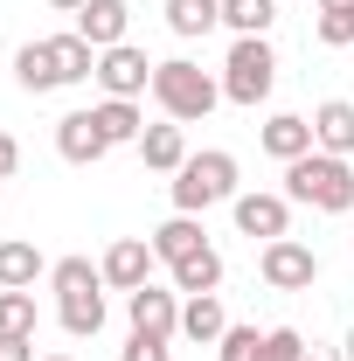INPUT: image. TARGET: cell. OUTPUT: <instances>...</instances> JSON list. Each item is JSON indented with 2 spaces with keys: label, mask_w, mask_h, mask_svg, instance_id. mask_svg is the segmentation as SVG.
Masks as SVG:
<instances>
[{
  "label": "cell",
  "mask_w": 354,
  "mask_h": 361,
  "mask_svg": "<svg viewBox=\"0 0 354 361\" xmlns=\"http://www.w3.org/2000/svg\"><path fill=\"white\" fill-rule=\"evenodd\" d=\"M285 202L319 209V216H348L354 209V167L341 160V153H319V146H312L306 160L285 167Z\"/></svg>",
  "instance_id": "6da1fadb"
},
{
  "label": "cell",
  "mask_w": 354,
  "mask_h": 361,
  "mask_svg": "<svg viewBox=\"0 0 354 361\" xmlns=\"http://www.w3.org/2000/svg\"><path fill=\"white\" fill-rule=\"evenodd\" d=\"M49 285H56V319H63V334L90 341V334L104 326V271L90 264V257H56V264H49Z\"/></svg>",
  "instance_id": "7a4b0ae2"
},
{
  "label": "cell",
  "mask_w": 354,
  "mask_h": 361,
  "mask_svg": "<svg viewBox=\"0 0 354 361\" xmlns=\"http://www.w3.org/2000/svg\"><path fill=\"white\" fill-rule=\"evenodd\" d=\"M153 104H160L174 126H195V118H209V111L222 104V84L202 70V63L167 56V63H153Z\"/></svg>",
  "instance_id": "3957f363"
},
{
  "label": "cell",
  "mask_w": 354,
  "mask_h": 361,
  "mask_svg": "<svg viewBox=\"0 0 354 361\" xmlns=\"http://www.w3.org/2000/svg\"><path fill=\"white\" fill-rule=\"evenodd\" d=\"M167 195H174V216H202V209H216V202H236L243 188H236V153H188L181 160V174L167 180Z\"/></svg>",
  "instance_id": "277c9868"
},
{
  "label": "cell",
  "mask_w": 354,
  "mask_h": 361,
  "mask_svg": "<svg viewBox=\"0 0 354 361\" xmlns=\"http://www.w3.org/2000/svg\"><path fill=\"white\" fill-rule=\"evenodd\" d=\"M278 84V56H271V35H236L229 56H222V97L229 104H243V111H257Z\"/></svg>",
  "instance_id": "5b68a950"
},
{
  "label": "cell",
  "mask_w": 354,
  "mask_h": 361,
  "mask_svg": "<svg viewBox=\"0 0 354 361\" xmlns=\"http://www.w3.org/2000/svg\"><path fill=\"white\" fill-rule=\"evenodd\" d=\"M257 271H264L271 292H306L312 278H319V250H312V243H299V236H278V243H264Z\"/></svg>",
  "instance_id": "8992f818"
},
{
  "label": "cell",
  "mask_w": 354,
  "mask_h": 361,
  "mask_svg": "<svg viewBox=\"0 0 354 361\" xmlns=\"http://www.w3.org/2000/svg\"><path fill=\"white\" fill-rule=\"evenodd\" d=\"M153 236H118L104 257H97V271H104V285L111 292H139V285H153Z\"/></svg>",
  "instance_id": "52a82bcc"
},
{
  "label": "cell",
  "mask_w": 354,
  "mask_h": 361,
  "mask_svg": "<svg viewBox=\"0 0 354 361\" xmlns=\"http://www.w3.org/2000/svg\"><path fill=\"white\" fill-rule=\"evenodd\" d=\"M126 313H133V334L174 341L181 334V292L174 285H139V292H126Z\"/></svg>",
  "instance_id": "ba28073f"
},
{
  "label": "cell",
  "mask_w": 354,
  "mask_h": 361,
  "mask_svg": "<svg viewBox=\"0 0 354 361\" xmlns=\"http://www.w3.org/2000/svg\"><path fill=\"white\" fill-rule=\"evenodd\" d=\"M97 84H104V97H139V90H153V63H146V49H133V42L97 49Z\"/></svg>",
  "instance_id": "9c48e42d"
},
{
  "label": "cell",
  "mask_w": 354,
  "mask_h": 361,
  "mask_svg": "<svg viewBox=\"0 0 354 361\" xmlns=\"http://www.w3.org/2000/svg\"><path fill=\"white\" fill-rule=\"evenodd\" d=\"M229 216H236L243 236H257V243L292 236V202H285V195H236V202H229Z\"/></svg>",
  "instance_id": "30bf717a"
},
{
  "label": "cell",
  "mask_w": 354,
  "mask_h": 361,
  "mask_svg": "<svg viewBox=\"0 0 354 361\" xmlns=\"http://www.w3.org/2000/svg\"><path fill=\"white\" fill-rule=\"evenodd\" d=\"M56 153H63L70 167H97V160L111 153V139L97 133L90 111H63V118H56Z\"/></svg>",
  "instance_id": "8fae6325"
},
{
  "label": "cell",
  "mask_w": 354,
  "mask_h": 361,
  "mask_svg": "<svg viewBox=\"0 0 354 361\" xmlns=\"http://www.w3.org/2000/svg\"><path fill=\"white\" fill-rule=\"evenodd\" d=\"M257 146H264L271 160L292 167V160H306V153H312V118H299V111H271L264 133H257Z\"/></svg>",
  "instance_id": "7c38bea8"
},
{
  "label": "cell",
  "mask_w": 354,
  "mask_h": 361,
  "mask_svg": "<svg viewBox=\"0 0 354 361\" xmlns=\"http://www.w3.org/2000/svg\"><path fill=\"white\" fill-rule=\"evenodd\" d=\"M126 21H133L126 0H84V7H77V35H84L90 49H118L126 42Z\"/></svg>",
  "instance_id": "4fadbf2b"
},
{
  "label": "cell",
  "mask_w": 354,
  "mask_h": 361,
  "mask_svg": "<svg viewBox=\"0 0 354 361\" xmlns=\"http://www.w3.org/2000/svg\"><path fill=\"white\" fill-rule=\"evenodd\" d=\"M222 334H229V313H222L216 292H202V299H181V341H195V348H216Z\"/></svg>",
  "instance_id": "5bb4252c"
},
{
  "label": "cell",
  "mask_w": 354,
  "mask_h": 361,
  "mask_svg": "<svg viewBox=\"0 0 354 361\" xmlns=\"http://www.w3.org/2000/svg\"><path fill=\"white\" fill-rule=\"evenodd\" d=\"M312 146H319V153H341V160L354 153V104L348 97H326V104L312 111Z\"/></svg>",
  "instance_id": "9a60e30c"
},
{
  "label": "cell",
  "mask_w": 354,
  "mask_h": 361,
  "mask_svg": "<svg viewBox=\"0 0 354 361\" xmlns=\"http://www.w3.org/2000/svg\"><path fill=\"white\" fill-rule=\"evenodd\" d=\"M139 160H146L153 174H181V160H188V133H181L174 118L146 126V133H139Z\"/></svg>",
  "instance_id": "2e32d148"
},
{
  "label": "cell",
  "mask_w": 354,
  "mask_h": 361,
  "mask_svg": "<svg viewBox=\"0 0 354 361\" xmlns=\"http://www.w3.org/2000/svg\"><path fill=\"white\" fill-rule=\"evenodd\" d=\"M42 250L28 243V236H7L0 243V292H35V278H42Z\"/></svg>",
  "instance_id": "e0dca14e"
},
{
  "label": "cell",
  "mask_w": 354,
  "mask_h": 361,
  "mask_svg": "<svg viewBox=\"0 0 354 361\" xmlns=\"http://www.w3.org/2000/svg\"><path fill=\"white\" fill-rule=\"evenodd\" d=\"M202 243H209L202 216H167V223L153 229V257H160V264H181V257H195Z\"/></svg>",
  "instance_id": "ac0fdd59"
},
{
  "label": "cell",
  "mask_w": 354,
  "mask_h": 361,
  "mask_svg": "<svg viewBox=\"0 0 354 361\" xmlns=\"http://www.w3.org/2000/svg\"><path fill=\"white\" fill-rule=\"evenodd\" d=\"M167 271H174V292H181V299H202V292H216V285H222V250H216V243H202L195 257H181V264H167Z\"/></svg>",
  "instance_id": "d6986e66"
},
{
  "label": "cell",
  "mask_w": 354,
  "mask_h": 361,
  "mask_svg": "<svg viewBox=\"0 0 354 361\" xmlns=\"http://www.w3.org/2000/svg\"><path fill=\"white\" fill-rule=\"evenodd\" d=\"M90 118H97V133L111 139V146H139V133H146L139 97H104V104H90Z\"/></svg>",
  "instance_id": "ffe728a7"
},
{
  "label": "cell",
  "mask_w": 354,
  "mask_h": 361,
  "mask_svg": "<svg viewBox=\"0 0 354 361\" xmlns=\"http://www.w3.org/2000/svg\"><path fill=\"white\" fill-rule=\"evenodd\" d=\"M160 14H167V28H174L181 42H195V35L222 28V0H160Z\"/></svg>",
  "instance_id": "44dd1931"
},
{
  "label": "cell",
  "mask_w": 354,
  "mask_h": 361,
  "mask_svg": "<svg viewBox=\"0 0 354 361\" xmlns=\"http://www.w3.org/2000/svg\"><path fill=\"white\" fill-rule=\"evenodd\" d=\"M49 56H56V84H84V77H97V49L70 28V35H49Z\"/></svg>",
  "instance_id": "7402d4cb"
},
{
  "label": "cell",
  "mask_w": 354,
  "mask_h": 361,
  "mask_svg": "<svg viewBox=\"0 0 354 361\" xmlns=\"http://www.w3.org/2000/svg\"><path fill=\"white\" fill-rule=\"evenodd\" d=\"M14 84H21V90H35V97H42V90H63V84H56V56H49V35H42V42H21V49H14Z\"/></svg>",
  "instance_id": "603a6c76"
},
{
  "label": "cell",
  "mask_w": 354,
  "mask_h": 361,
  "mask_svg": "<svg viewBox=\"0 0 354 361\" xmlns=\"http://www.w3.org/2000/svg\"><path fill=\"white\" fill-rule=\"evenodd\" d=\"M271 21H278V0H222V28L236 35H271Z\"/></svg>",
  "instance_id": "cb8c5ba5"
},
{
  "label": "cell",
  "mask_w": 354,
  "mask_h": 361,
  "mask_svg": "<svg viewBox=\"0 0 354 361\" xmlns=\"http://www.w3.org/2000/svg\"><path fill=\"white\" fill-rule=\"evenodd\" d=\"M257 361H306V334H299V326H264Z\"/></svg>",
  "instance_id": "d4e9b609"
},
{
  "label": "cell",
  "mask_w": 354,
  "mask_h": 361,
  "mask_svg": "<svg viewBox=\"0 0 354 361\" xmlns=\"http://www.w3.org/2000/svg\"><path fill=\"white\" fill-rule=\"evenodd\" d=\"M0 334H35V292H0Z\"/></svg>",
  "instance_id": "484cf974"
},
{
  "label": "cell",
  "mask_w": 354,
  "mask_h": 361,
  "mask_svg": "<svg viewBox=\"0 0 354 361\" xmlns=\"http://www.w3.org/2000/svg\"><path fill=\"white\" fill-rule=\"evenodd\" d=\"M257 348H264V334H257V326H236V319H229V334L216 341V361H257Z\"/></svg>",
  "instance_id": "4316f807"
},
{
  "label": "cell",
  "mask_w": 354,
  "mask_h": 361,
  "mask_svg": "<svg viewBox=\"0 0 354 361\" xmlns=\"http://www.w3.org/2000/svg\"><path fill=\"white\" fill-rule=\"evenodd\" d=\"M312 35L326 49H354V14H312Z\"/></svg>",
  "instance_id": "83f0119b"
},
{
  "label": "cell",
  "mask_w": 354,
  "mask_h": 361,
  "mask_svg": "<svg viewBox=\"0 0 354 361\" xmlns=\"http://www.w3.org/2000/svg\"><path fill=\"white\" fill-rule=\"evenodd\" d=\"M118 361H174V348H167V341H153V334H133Z\"/></svg>",
  "instance_id": "f1b7e54d"
},
{
  "label": "cell",
  "mask_w": 354,
  "mask_h": 361,
  "mask_svg": "<svg viewBox=\"0 0 354 361\" xmlns=\"http://www.w3.org/2000/svg\"><path fill=\"white\" fill-rule=\"evenodd\" d=\"M0 361H35V334H0Z\"/></svg>",
  "instance_id": "f546056e"
},
{
  "label": "cell",
  "mask_w": 354,
  "mask_h": 361,
  "mask_svg": "<svg viewBox=\"0 0 354 361\" xmlns=\"http://www.w3.org/2000/svg\"><path fill=\"white\" fill-rule=\"evenodd\" d=\"M14 167H21V139H14V133H0V180L14 174Z\"/></svg>",
  "instance_id": "4dcf8cb0"
},
{
  "label": "cell",
  "mask_w": 354,
  "mask_h": 361,
  "mask_svg": "<svg viewBox=\"0 0 354 361\" xmlns=\"http://www.w3.org/2000/svg\"><path fill=\"white\" fill-rule=\"evenodd\" d=\"M319 14H354V0H312Z\"/></svg>",
  "instance_id": "1f68e13d"
},
{
  "label": "cell",
  "mask_w": 354,
  "mask_h": 361,
  "mask_svg": "<svg viewBox=\"0 0 354 361\" xmlns=\"http://www.w3.org/2000/svg\"><path fill=\"white\" fill-rule=\"evenodd\" d=\"M49 7H56V14H77V7H84V0H49Z\"/></svg>",
  "instance_id": "d6a6232c"
},
{
  "label": "cell",
  "mask_w": 354,
  "mask_h": 361,
  "mask_svg": "<svg viewBox=\"0 0 354 361\" xmlns=\"http://www.w3.org/2000/svg\"><path fill=\"white\" fill-rule=\"evenodd\" d=\"M306 361H341V355H326V348H306Z\"/></svg>",
  "instance_id": "836d02e7"
},
{
  "label": "cell",
  "mask_w": 354,
  "mask_h": 361,
  "mask_svg": "<svg viewBox=\"0 0 354 361\" xmlns=\"http://www.w3.org/2000/svg\"><path fill=\"white\" fill-rule=\"evenodd\" d=\"M348 361H354V326H348Z\"/></svg>",
  "instance_id": "e575fe53"
},
{
  "label": "cell",
  "mask_w": 354,
  "mask_h": 361,
  "mask_svg": "<svg viewBox=\"0 0 354 361\" xmlns=\"http://www.w3.org/2000/svg\"><path fill=\"white\" fill-rule=\"evenodd\" d=\"M42 361H77V355H42Z\"/></svg>",
  "instance_id": "d590c367"
}]
</instances>
